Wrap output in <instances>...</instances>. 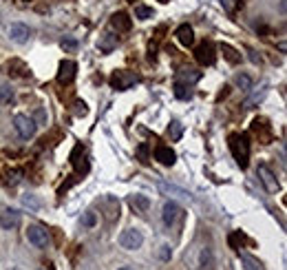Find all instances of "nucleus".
<instances>
[{
  "label": "nucleus",
  "mask_w": 287,
  "mask_h": 270,
  "mask_svg": "<svg viewBox=\"0 0 287 270\" xmlns=\"http://www.w3.org/2000/svg\"><path fill=\"white\" fill-rule=\"evenodd\" d=\"M181 135H184V124L177 122V120H172L170 126H168V138L172 142H177V140H181Z\"/></svg>",
  "instance_id": "obj_20"
},
{
  "label": "nucleus",
  "mask_w": 287,
  "mask_h": 270,
  "mask_svg": "<svg viewBox=\"0 0 287 270\" xmlns=\"http://www.w3.org/2000/svg\"><path fill=\"white\" fill-rule=\"evenodd\" d=\"M152 16H155V11H152L150 7H146V5H137V7H135V18L148 20V18H152Z\"/></svg>",
  "instance_id": "obj_22"
},
{
  "label": "nucleus",
  "mask_w": 287,
  "mask_h": 270,
  "mask_svg": "<svg viewBox=\"0 0 287 270\" xmlns=\"http://www.w3.org/2000/svg\"><path fill=\"white\" fill-rule=\"evenodd\" d=\"M137 153H139V158H142V162H148V160H146V155H148V148H146V144L139 146V148H137Z\"/></svg>",
  "instance_id": "obj_32"
},
{
  "label": "nucleus",
  "mask_w": 287,
  "mask_h": 270,
  "mask_svg": "<svg viewBox=\"0 0 287 270\" xmlns=\"http://www.w3.org/2000/svg\"><path fill=\"white\" fill-rule=\"evenodd\" d=\"M13 129H16V133H18L22 140H29V138H33V135H36L38 124L33 122L29 116H24V113H18V116L13 118Z\"/></svg>",
  "instance_id": "obj_2"
},
{
  "label": "nucleus",
  "mask_w": 287,
  "mask_h": 270,
  "mask_svg": "<svg viewBox=\"0 0 287 270\" xmlns=\"http://www.w3.org/2000/svg\"><path fill=\"white\" fill-rule=\"evenodd\" d=\"M170 255H172V253H170V246H166V244H164L162 248H159V259H162V261H168V259H170Z\"/></svg>",
  "instance_id": "obj_31"
},
{
  "label": "nucleus",
  "mask_w": 287,
  "mask_h": 270,
  "mask_svg": "<svg viewBox=\"0 0 287 270\" xmlns=\"http://www.w3.org/2000/svg\"><path fill=\"white\" fill-rule=\"evenodd\" d=\"M256 175H258V179H261V184L265 186V191L268 193H276L278 191V179H276L274 171H272L268 164H258L256 166Z\"/></svg>",
  "instance_id": "obj_4"
},
{
  "label": "nucleus",
  "mask_w": 287,
  "mask_h": 270,
  "mask_svg": "<svg viewBox=\"0 0 287 270\" xmlns=\"http://www.w3.org/2000/svg\"><path fill=\"white\" fill-rule=\"evenodd\" d=\"M184 217V208L177 204V201H166L164 208H162V221L166 226H175L179 219Z\"/></svg>",
  "instance_id": "obj_3"
},
{
  "label": "nucleus",
  "mask_w": 287,
  "mask_h": 270,
  "mask_svg": "<svg viewBox=\"0 0 287 270\" xmlns=\"http://www.w3.org/2000/svg\"><path fill=\"white\" fill-rule=\"evenodd\" d=\"M177 40H179V44H184V47H190L192 42H195V31H192V27L190 25H181L177 29Z\"/></svg>",
  "instance_id": "obj_16"
},
{
  "label": "nucleus",
  "mask_w": 287,
  "mask_h": 270,
  "mask_svg": "<svg viewBox=\"0 0 287 270\" xmlns=\"http://www.w3.org/2000/svg\"><path fill=\"white\" fill-rule=\"evenodd\" d=\"M230 148L234 153V160L239 162V166L245 168L248 166V160H250V142H248V135H230Z\"/></svg>",
  "instance_id": "obj_1"
},
{
  "label": "nucleus",
  "mask_w": 287,
  "mask_h": 270,
  "mask_svg": "<svg viewBox=\"0 0 287 270\" xmlns=\"http://www.w3.org/2000/svg\"><path fill=\"white\" fill-rule=\"evenodd\" d=\"M239 257H241V264H243L245 270H265L261 261H258L256 257H252V255H248V253H239Z\"/></svg>",
  "instance_id": "obj_18"
},
{
  "label": "nucleus",
  "mask_w": 287,
  "mask_h": 270,
  "mask_svg": "<svg viewBox=\"0 0 287 270\" xmlns=\"http://www.w3.org/2000/svg\"><path fill=\"white\" fill-rule=\"evenodd\" d=\"M159 3H170V0H159Z\"/></svg>",
  "instance_id": "obj_37"
},
{
  "label": "nucleus",
  "mask_w": 287,
  "mask_h": 270,
  "mask_svg": "<svg viewBox=\"0 0 287 270\" xmlns=\"http://www.w3.org/2000/svg\"><path fill=\"white\" fill-rule=\"evenodd\" d=\"M131 25H133V20L126 16L124 11H119V13H113V18H111V27L113 29H117L119 31H128L131 29Z\"/></svg>",
  "instance_id": "obj_15"
},
{
  "label": "nucleus",
  "mask_w": 287,
  "mask_h": 270,
  "mask_svg": "<svg viewBox=\"0 0 287 270\" xmlns=\"http://www.w3.org/2000/svg\"><path fill=\"white\" fill-rule=\"evenodd\" d=\"M75 73H77V64L73 62V60H62V64H60V71H58V82L60 84H71L73 80H75Z\"/></svg>",
  "instance_id": "obj_9"
},
{
  "label": "nucleus",
  "mask_w": 287,
  "mask_h": 270,
  "mask_svg": "<svg viewBox=\"0 0 287 270\" xmlns=\"http://www.w3.org/2000/svg\"><path fill=\"white\" fill-rule=\"evenodd\" d=\"M20 175H22V171H13V173H9V182H11V184H16V182L20 179Z\"/></svg>",
  "instance_id": "obj_33"
},
{
  "label": "nucleus",
  "mask_w": 287,
  "mask_h": 270,
  "mask_svg": "<svg viewBox=\"0 0 287 270\" xmlns=\"http://www.w3.org/2000/svg\"><path fill=\"white\" fill-rule=\"evenodd\" d=\"M237 86L241 91H250L252 89V78L245 76V73H241V76H237Z\"/></svg>",
  "instance_id": "obj_24"
},
{
  "label": "nucleus",
  "mask_w": 287,
  "mask_h": 270,
  "mask_svg": "<svg viewBox=\"0 0 287 270\" xmlns=\"http://www.w3.org/2000/svg\"><path fill=\"white\" fill-rule=\"evenodd\" d=\"M221 51H223V56L228 58V62H232V64H239V62H241V56H239V51L232 49L230 44H223Z\"/></svg>",
  "instance_id": "obj_21"
},
{
  "label": "nucleus",
  "mask_w": 287,
  "mask_h": 270,
  "mask_svg": "<svg viewBox=\"0 0 287 270\" xmlns=\"http://www.w3.org/2000/svg\"><path fill=\"white\" fill-rule=\"evenodd\" d=\"M195 58H197V62L199 64H215V60H217V53H215V44L212 42H201L197 47V51H195Z\"/></svg>",
  "instance_id": "obj_8"
},
{
  "label": "nucleus",
  "mask_w": 287,
  "mask_h": 270,
  "mask_svg": "<svg viewBox=\"0 0 287 270\" xmlns=\"http://www.w3.org/2000/svg\"><path fill=\"white\" fill-rule=\"evenodd\" d=\"M199 80H201V71H197V69H181V71H177L175 82L184 84V86H192V84H197Z\"/></svg>",
  "instance_id": "obj_11"
},
{
  "label": "nucleus",
  "mask_w": 287,
  "mask_h": 270,
  "mask_svg": "<svg viewBox=\"0 0 287 270\" xmlns=\"http://www.w3.org/2000/svg\"><path fill=\"white\" fill-rule=\"evenodd\" d=\"M155 160L159 162V164H164V166H172L177 162V155H175V151H172L170 146H157L155 148Z\"/></svg>",
  "instance_id": "obj_13"
},
{
  "label": "nucleus",
  "mask_w": 287,
  "mask_h": 270,
  "mask_svg": "<svg viewBox=\"0 0 287 270\" xmlns=\"http://www.w3.org/2000/svg\"><path fill=\"white\" fill-rule=\"evenodd\" d=\"M9 38L16 44H24V42H29V38H31V29L22 22H13L9 27Z\"/></svg>",
  "instance_id": "obj_10"
},
{
  "label": "nucleus",
  "mask_w": 287,
  "mask_h": 270,
  "mask_svg": "<svg viewBox=\"0 0 287 270\" xmlns=\"http://www.w3.org/2000/svg\"><path fill=\"white\" fill-rule=\"evenodd\" d=\"M104 206H106V217H109L111 221L119 217V201L115 197H106L104 199Z\"/></svg>",
  "instance_id": "obj_19"
},
{
  "label": "nucleus",
  "mask_w": 287,
  "mask_h": 270,
  "mask_svg": "<svg viewBox=\"0 0 287 270\" xmlns=\"http://www.w3.org/2000/svg\"><path fill=\"white\" fill-rule=\"evenodd\" d=\"M142 244H144V235L135 231V228H128V231L119 235V246L126 248V251H137Z\"/></svg>",
  "instance_id": "obj_5"
},
{
  "label": "nucleus",
  "mask_w": 287,
  "mask_h": 270,
  "mask_svg": "<svg viewBox=\"0 0 287 270\" xmlns=\"http://www.w3.org/2000/svg\"><path fill=\"white\" fill-rule=\"evenodd\" d=\"M119 270H133L131 266H122V268H119Z\"/></svg>",
  "instance_id": "obj_36"
},
{
  "label": "nucleus",
  "mask_w": 287,
  "mask_h": 270,
  "mask_svg": "<svg viewBox=\"0 0 287 270\" xmlns=\"http://www.w3.org/2000/svg\"><path fill=\"white\" fill-rule=\"evenodd\" d=\"M0 226H3L5 231H13V228H18L20 226V213L11 211V208L3 211L0 213Z\"/></svg>",
  "instance_id": "obj_12"
},
{
  "label": "nucleus",
  "mask_w": 287,
  "mask_h": 270,
  "mask_svg": "<svg viewBox=\"0 0 287 270\" xmlns=\"http://www.w3.org/2000/svg\"><path fill=\"white\" fill-rule=\"evenodd\" d=\"M97 47H99V51L111 53L117 47V36H115V33H104V36H99Z\"/></svg>",
  "instance_id": "obj_17"
},
{
  "label": "nucleus",
  "mask_w": 287,
  "mask_h": 270,
  "mask_svg": "<svg viewBox=\"0 0 287 270\" xmlns=\"http://www.w3.org/2000/svg\"><path fill=\"white\" fill-rule=\"evenodd\" d=\"M60 44H62V49H66V51H75L77 49V40L75 38H64Z\"/></svg>",
  "instance_id": "obj_27"
},
{
  "label": "nucleus",
  "mask_w": 287,
  "mask_h": 270,
  "mask_svg": "<svg viewBox=\"0 0 287 270\" xmlns=\"http://www.w3.org/2000/svg\"><path fill=\"white\" fill-rule=\"evenodd\" d=\"M128 206L137 215H146V213H148V208H150V199L146 197V195H139L137 193V195H131V197H128Z\"/></svg>",
  "instance_id": "obj_14"
},
{
  "label": "nucleus",
  "mask_w": 287,
  "mask_h": 270,
  "mask_svg": "<svg viewBox=\"0 0 287 270\" xmlns=\"http://www.w3.org/2000/svg\"><path fill=\"white\" fill-rule=\"evenodd\" d=\"M192 86H184V84H177L175 82V96L179 98V100H188V98H192Z\"/></svg>",
  "instance_id": "obj_23"
},
{
  "label": "nucleus",
  "mask_w": 287,
  "mask_h": 270,
  "mask_svg": "<svg viewBox=\"0 0 287 270\" xmlns=\"http://www.w3.org/2000/svg\"><path fill=\"white\" fill-rule=\"evenodd\" d=\"M250 60H252V62H254V64H256V62H261V58H258L254 51H250Z\"/></svg>",
  "instance_id": "obj_35"
},
{
  "label": "nucleus",
  "mask_w": 287,
  "mask_h": 270,
  "mask_svg": "<svg viewBox=\"0 0 287 270\" xmlns=\"http://www.w3.org/2000/svg\"><path fill=\"white\" fill-rule=\"evenodd\" d=\"M0 102L3 104H13V91L9 86H0Z\"/></svg>",
  "instance_id": "obj_25"
},
{
  "label": "nucleus",
  "mask_w": 287,
  "mask_h": 270,
  "mask_svg": "<svg viewBox=\"0 0 287 270\" xmlns=\"http://www.w3.org/2000/svg\"><path fill=\"white\" fill-rule=\"evenodd\" d=\"M159 191H162V193H179V195H184V197H188V193H186V191H179V188L168 186V184H164V182L159 184Z\"/></svg>",
  "instance_id": "obj_28"
},
{
  "label": "nucleus",
  "mask_w": 287,
  "mask_h": 270,
  "mask_svg": "<svg viewBox=\"0 0 287 270\" xmlns=\"http://www.w3.org/2000/svg\"><path fill=\"white\" fill-rule=\"evenodd\" d=\"M27 239H29V244L36 246V248L49 246V235H46V231L42 226H29L27 228Z\"/></svg>",
  "instance_id": "obj_6"
},
{
  "label": "nucleus",
  "mask_w": 287,
  "mask_h": 270,
  "mask_svg": "<svg viewBox=\"0 0 287 270\" xmlns=\"http://www.w3.org/2000/svg\"><path fill=\"white\" fill-rule=\"evenodd\" d=\"M75 106H77V109H75L77 116H86V104H84V102H77Z\"/></svg>",
  "instance_id": "obj_34"
},
{
  "label": "nucleus",
  "mask_w": 287,
  "mask_h": 270,
  "mask_svg": "<svg viewBox=\"0 0 287 270\" xmlns=\"http://www.w3.org/2000/svg\"><path fill=\"white\" fill-rule=\"evenodd\" d=\"M221 5H223V9H225V11H230V13H232L239 5H241V0H221Z\"/></svg>",
  "instance_id": "obj_30"
},
{
  "label": "nucleus",
  "mask_w": 287,
  "mask_h": 270,
  "mask_svg": "<svg viewBox=\"0 0 287 270\" xmlns=\"http://www.w3.org/2000/svg\"><path fill=\"white\" fill-rule=\"evenodd\" d=\"M31 120L36 124H46V113H44V109H36V113H33Z\"/></svg>",
  "instance_id": "obj_29"
},
{
  "label": "nucleus",
  "mask_w": 287,
  "mask_h": 270,
  "mask_svg": "<svg viewBox=\"0 0 287 270\" xmlns=\"http://www.w3.org/2000/svg\"><path fill=\"white\" fill-rule=\"evenodd\" d=\"M137 82V76H133V73L128 71H115L111 76V84L115 86L117 91H126V89H131L133 84Z\"/></svg>",
  "instance_id": "obj_7"
},
{
  "label": "nucleus",
  "mask_w": 287,
  "mask_h": 270,
  "mask_svg": "<svg viewBox=\"0 0 287 270\" xmlns=\"http://www.w3.org/2000/svg\"><path fill=\"white\" fill-rule=\"evenodd\" d=\"M97 224V215L95 213H84L82 215V226H86V228H93V226H95Z\"/></svg>",
  "instance_id": "obj_26"
}]
</instances>
